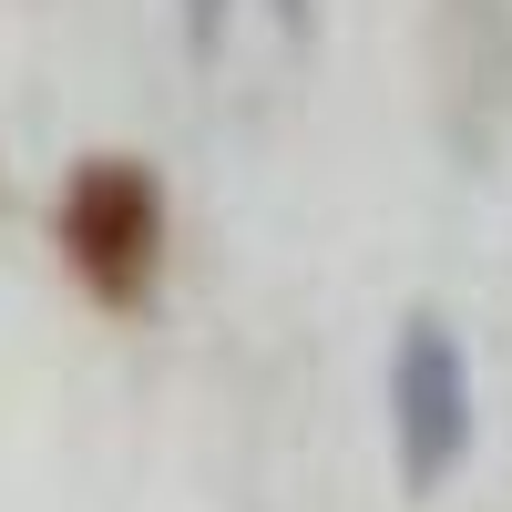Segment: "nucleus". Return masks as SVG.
I'll return each instance as SVG.
<instances>
[{
	"label": "nucleus",
	"mask_w": 512,
	"mask_h": 512,
	"mask_svg": "<svg viewBox=\"0 0 512 512\" xmlns=\"http://www.w3.org/2000/svg\"><path fill=\"white\" fill-rule=\"evenodd\" d=\"M62 246L93 297H113V308H134V297L154 287V256H164V195L134 154H103L82 164L72 195H62Z\"/></svg>",
	"instance_id": "nucleus-1"
},
{
	"label": "nucleus",
	"mask_w": 512,
	"mask_h": 512,
	"mask_svg": "<svg viewBox=\"0 0 512 512\" xmlns=\"http://www.w3.org/2000/svg\"><path fill=\"white\" fill-rule=\"evenodd\" d=\"M390 420H400V482L410 492H441L461 472V451H472V369H461V338L441 318H410L400 328Z\"/></svg>",
	"instance_id": "nucleus-2"
},
{
	"label": "nucleus",
	"mask_w": 512,
	"mask_h": 512,
	"mask_svg": "<svg viewBox=\"0 0 512 512\" xmlns=\"http://www.w3.org/2000/svg\"><path fill=\"white\" fill-rule=\"evenodd\" d=\"M185 31H195V52H216V31H226V0H185Z\"/></svg>",
	"instance_id": "nucleus-3"
}]
</instances>
